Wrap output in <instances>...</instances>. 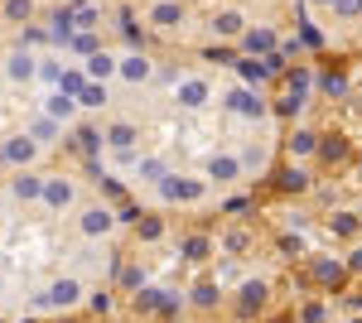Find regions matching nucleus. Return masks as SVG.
Listing matches in <instances>:
<instances>
[{
	"mask_svg": "<svg viewBox=\"0 0 362 323\" xmlns=\"http://www.w3.org/2000/svg\"><path fill=\"white\" fill-rule=\"evenodd\" d=\"M78 299H83V280H73V275H63V280H54V285H49L44 295L34 299V304H39V309H73Z\"/></svg>",
	"mask_w": 362,
	"mask_h": 323,
	"instance_id": "nucleus-1",
	"label": "nucleus"
},
{
	"mask_svg": "<svg viewBox=\"0 0 362 323\" xmlns=\"http://www.w3.org/2000/svg\"><path fill=\"white\" fill-rule=\"evenodd\" d=\"M160 193H165L169 203H198V198H203V184H189V179H179V174H165V179H160Z\"/></svg>",
	"mask_w": 362,
	"mask_h": 323,
	"instance_id": "nucleus-2",
	"label": "nucleus"
},
{
	"mask_svg": "<svg viewBox=\"0 0 362 323\" xmlns=\"http://www.w3.org/2000/svg\"><path fill=\"white\" fill-rule=\"evenodd\" d=\"M266 295H271L266 280H247V285H242V299H237V314H242V319L261 314V309H266Z\"/></svg>",
	"mask_w": 362,
	"mask_h": 323,
	"instance_id": "nucleus-3",
	"label": "nucleus"
},
{
	"mask_svg": "<svg viewBox=\"0 0 362 323\" xmlns=\"http://www.w3.org/2000/svg\"><path fill=\"white\" fill-rule=\"evenodd\" d=\"M112 222H116V217L107 213V208H87L78 227H83V237H107V232H112Z\"/></svg>",
	"mask_w": 362,
	"mask_h": 323,
	"instance_id": "nucleus-4",
	"label": "nucleus"
},
{
	"mask_svg": "<svg viewBox=\"0 0 362 323\" xmlns=\"http://www.w3.org/2000/svg\"><path fill=\"white\" fill-rule=\"evenodd\" d=\"M34 150H39V145H34L29 135H20V140L0 145V160H5V164H29V160H34Z\"/></svg>",
	"mask_w": 362,
	"mask_h": 323,
	"instance_id": "nucleus-5",
	"label": "nucleus"
},
{
	"mask_svg": "<svg viewBox=\"0 0 362 323\" xmlns=\"http://www.w3.org/2000/svg\"><path fill=\"white\" fill-rule=\"evenodd\" d=\"M49 208H68L73 203V184L68 179H44V193H39Z\"/></svg>",
	"mask_w": 362,
	"mask_h": 323,
	"instance_id": "nucleus-6",
	"label": "nucleus"
},
{
	"mask_svg": "<svg viewBox=\"0 0 362 323\" xmlns=\"http://www.w3.org/2000/svg\"><path fill=\"white\" fill-rule=\"evenodd\" d=\"M121 78H126V82H145V78H150V58H145V54L121 58Z\"/></svg>",
	"mask_w": 362,
	"mask_h": 323,
	"instance_id": "nucleus-7",
	"label": "nucleus"
},
{
	"mask_svg": "<svg viewBox=\"0 0 362 323\" xmlns=\"http://www.w3.org/2000/svg\"><path fill=\"white\" fill-rule=\"evenodd\" d=\"M179 102H184V107H203V102H208V82H198V78L179 82Z\"/></svg>",
	"mask_w": 362,
	"mask_h": 323,
	"instance_id": "nucleus-8",
	"label": "nucleus"
},
{
	"mask_svg": "<svg viewBox=\"0 0 362 323\" xmlns=\"http://www.w3.org/2000/svg\"><path fill=\"white\" fill-rule=\"evenodd\" d=\"M150 20H155L160 29H174L179 20H184V5H174V0H165V5H155V10H150Z\"/></svg>",
	"mask_w": 362,
	"mask_h": 323,
	"instance_id": "nucleus-9",
	"label": "nucleus"
},
{
	"mask_svg": "<svg viewBox=\"0 0 362 323\" xmlns=\"http://www.w3.org/2000/svg\"><path fill=\"white\" fill-rule=\"evenodd\" d=\"M179 251H184V261H208V251H213V242H208V237H184V242H179Z\"/></svg>",
	"mask_w": 362,
	"mask_h": 323,
	"instance_id": "nucleus-10",
	"label": "nucleus"
},
{
	"mask_svg": "<svg viewBox=\"0 0 362 323\" xmlns=\"http://www.w3.org/2000/svg\"><path fill=\"white\" fill-rule=\"evenodd\" d=\"M237 169H242V164L232 160V155H218V160L208 164V174H213L218 184H232V179H237Z\"/></svg>",
	"mask_w": 362,
	"mask_h": 323,
	"instance_id": "nucleus-11",
	"label": "nucleus"
},
{
	"mask_svg": "<svg viewBox=\"0 0 362 323\" xmlns=\"http://www.w3.org/2000/svg\"><path fill=\"white\" fill-rule=\"evenodd\" d=\"M39 193H44V179L39 174H20L15 179V198H39Z\"/></svg>",
	"mask_w": 362,
	"mask_h": 323,
	"instance_id": "nucleus-12",
	"label": "nucleus"
},
{
	"mask_svg": "<svg viewBox=\"0 0 362 323\" xmlns=\"http://www.w3.org/2000/svg\"><path fill=\"white\" fill-rule=\"evenodd\" d=\"M87 73H92V78H112V73H116V58L112 54H92V58H87Z\"/></svg>",
	"mask_w": 362,
	"mask_h": 323,
	"instance_id": "nucleus-13",
	"label": "nucleus"
},
{
	"mask_svg": "<svg viewBox=\"0 0 362 323\" xmlns=\"http://www.w3.org/2000/svg\"><path fill=\"white\" fill-rule=\"evenodd\" d=\"M10 78H34V58L29 54H10V68H5Z\"/></svg>",
	"mask_w": 362,
	"mask_h": 323,
	"instance_id": "nucleus-14",
	"label": "nucleus"
},
{
	"mask_svg": "<svg viewBox=\"0 0 362 323\" xmlns=\"http://www.w3.org/2000/svg\"><path fill=\"white\" fill-rule=\"evenodd\" d=\"M107 145H116V150H131V145H136V126H112Z\"/></svg>",
	"mask_w": 362,
	"mask_h": 323,
	"instance_id": "nucleus-15",
	"label": "nucleus"
},
{
	"mask_svg": "<svg viewBox=\"0 0 362 323\" xmlns=\"http://www.w3.org/2000/svg\"><path fill=\"white\" fill-rule=\"evenodd\" d=\"M213 29H218V34H242V15H237V10H223V15L213 20Z\"/></svg>",
	"mask_w": 362,
	"mask_h": 323,
	"instance_id": "nucleus-16",
	"label": "nucleus"
},
{
	"mask_svg": "<svg viewBox=\"0 0 362 323\" xmlns=\"http://www.w3.org/2000/svg\"><path fill=\"white\" fill-rule=\"evenodd\" d=\"M160 299H165V290H145V295H136V309H145V314H160Z\"/></svg>",
	"mask_w": 362,
	"mask_h": 323,
	"instance_id": "nucleus-17",
	"label": "nucleus"
},
{
	"mask_svg": "<svg viewBox=\"0 0 362 323\" xmlns=\"http://www.w3.org/2000/svg\"><path fill=\"white\" fill-rule=\"evenodd\" d=\"M140 237H145V242H160V237H165V222H160V217H145V222H140Z\"/></svg>",
	"mask_w": 362,
	"mask_h": 323,
	"instance_id": "nucleus-18",
	"label": "nucleus"
},
{
	"mask_svg": "<svg viewBox=\"0 0 362 323\" xmlns=\"http://www.w3.org/2000/svg\"><path fill=\"white\" fill-rule=\"evenodd\" d=\"M194 304H198V309H213V304H218V285H198Z\"/></svg>",
	"mask_w": 362,
	"mask_h": 323,
	"instance_id": "nucleus-19",
	"label": "nucleus"
},
{
	"mask_svg": "<svg viewBox=\"0 0 362 323\" xmlns=\"http://www.w3.org/2000/svg\"><path fill=\"white\" fill-rule=\"evenodd\" d=\"M232 107H237V111H247V116H256V111H261V102H256L251 92H232Z\"/></svg>",
	"mask_w": 362,
	"mask_h": 323,
	"instance_id": "nucleus-20",
	"label": "nucleus"
},
{
	"mask_svg": "<svg viewBox=\"0 0 362 323\" xmlns=\"http://www.w3.org/2000/svg\"><path fill=\"white\" fill-rule=\"evenodd\" d=\"M319 280H324V285H338V280H343V266H334V261H319Z\"/></svg>",
	"mask_w": 362,
	"mask_h": 323,
	"instance_id": "nucleus-21",
	"label": "nucleus"
},
{
	"mask_svg": "<svg viewBox=\"0 0 362 323\" xmlns=\"http://www.w3.org/2000/svg\"><path fill=\"white\" fill-rule=\"evenodd\" d=\"M102 102H107V87L87 82V87H83V107H102Z\"/></svg>",
	"mask_w": 362,
	"mask_h": 323,
	"instance_id": "nucleus-22",
	"label": "nucleus"
},
{
	"mask_svg": "<svg viewBox=\"0 0 362 323\" xmlns=\"http://www.w3.org/2000/svg\"><path fill=\"white\" fill-rule=\"evenodd\" d=\"M276 44V34L271 29H256V34H247V49H271Z\"/></svg>",
	"mask_w": 362,
	"mask_h": 323,
	"instance_id": "nucleus-23",
	"label": "nucleus"
},
{
	"mask_svg": "<svg viewBox=\"0 0 362 323\" xmlns=\"http://www.w3.org/2000/svg\"><path fill=\"white\" fill-rule=\"evenodd\" d=\"M29 10H34L29 0H5V15H10V20H29Z\"/></svg>",
	"mask_w": 362,
	"mask_h": 323,
	"instance_id": "nucleus-24",
	"label": "nucleus"
},
{
	"mask_svg": "<svg viewBox=\"0 0 362 323\" xmlns=\"http://www.w3.org/2000/svg\"><path fill=\"white\" fill-rule=\"evenodd\" d=\"M58 116V121H68V116H73V97H54V107H49Z\"/></svg>",
	"mask_w": 362,
	"mask_h": 323,
	"instance_id": "nucleus-25",
	"label": "nucleus"
},
{
	"mask_svg": "<svg viewBox=\"0 0 362 323\" xmlns=\"http://www.w3.org/2000/svg\"><path fill=\"white\" fill-rule=\"evenodd\" d=\"M227 251H247V232H227Z\"/></svg>",
	"mask_w": 362,
	"mask_h": 323,
	"instance_id": "nucleus-26",
	"label": "nucleus"
},
{
	"mask_svg": "<svg viewBox=\"0 0 362 323\" xmlns=\"http://www.w3.org/2000/svg\"><path fill=\"white\" fill-rule=\"evenodd\" d=\"M300 323H324V304H309L305 314H300Z\"/></svg>",
	"mask_w": 362,
	"mask_h": 323,
	"instance_id": "nucleus-27",
	"label": "nucleus"
},
{
	"mask_svg": "<svg viewBox=\"0 0 362 323\" xmlns=\"http://www.w3.org/2000/svg\"><path fill=\"white\" fill-rule=\"evenodd\" d=\"M121 285H131V290H136V285H140V270L126 266V270H121Z\"/></svg>",
	"mask_w": 362,
	"mask_h": 323,
	"instance_id": "nucleus-28",
	"label": "nucleus"
},
{
	"mask_svg": "<svg viewBox=\"0 0 362 323\" xmlns=\"http://www.w3.org/2000/svg\"><path fill=\"white\" fill-rule=\"evenodd\" d=\"M353 270H362V251H353Z\"/></svg>",
	"mask_w": 362,
	"mask_h": 323,
	"instance_id": "nucleus-29",
	"label": "nucleus"
},
{
	"mask_svg": "<svg viewBox=\"0 0 362 323\" xmlns=\"http://www.w3.org/2000/svg\"><path fill=\"white\" fill-rule=\"evenodd\" d=\"M353 323H362V319H353Z\"/></svg>",
	"mask_w": 362,
	"mask_h": 323,
	"instance_id": "nucleus-30",
	"label": "nucleus"
}]
</instances>
